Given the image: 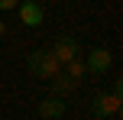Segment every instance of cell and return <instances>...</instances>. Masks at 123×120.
<instances>
[{
	"mask_svg": "<svg viewBox=\"0 0 123 120\" xmlns=\"http://www.w3.org/2000/svg\"><path fill=\"white\" fill-rule=\"evenodd\" d=\"M91 114L97 117V120H110V117H117L120 114V94H104V91H100V94H94L91 97Z\"/></svg>",
	"mask_w": 123,
	"mask_h": 120,
	"instance_id": "7a4b0ae2",
	"label": "cell"
},
{
	"mask_svg": "<svg viewBox=\"0 0 123 120\" xmlns=\"http://www.w3.org/2000/svg\"><path fill=\"white\" fill-rule=\"evenodd\" d=\"M74 88H78V84H74L68 75H62V71H58L55 78H52V97H68Z\"/></svg>",
	"mask_w": 123,
	"mask_h": 120,
	"instance_id": "52a82bcc",
	"label": "cell"
},
{
	"mask_svg": "<svg viewBox=\"0 0 123 120\" xmlns=\"http://www.w3.org/2000/svg\"><path fill=\"white\" fill-rule=\"evenodd\" d=\"M23 3H39V0H23Z\"/></svg>",
	"mask_w": 123,
	"mask_h": 120,
	"instance_id": "8fae6325",
	"label": "cell"
},
{
	"mask_svg": "<svg viewBox=\"0 0 123 120\" xmlns=\"http://www.w3.org/2000/svg\"><path fill=\"white\" fill-rule=\"evenodd\" d=\"M62 75H68L74 84H78L81 78L87 75V68H84V62H81V58H74V62H68V65H65V71H62Z\"/></svg>",
	"mask_w": 123,
	"mask_h": 120,
	"instance_id": "ba28073f",
	"label": "cell"
},
{
	"mask_svg": "<svg viewBox=\"0 0 123 120\" xmlns=\"http://www.w3.org/2000/svg\"><path fill=\"white\" fill-rule=\"evenodd\" d=\"M110 65H113V58H110V52L107 49H91V55H87V62H84V68H87V75H104V71H110Z\"/></svg>",
	"mask_w": 123,
	"mask_h": 120,
	"instance_id": "277c9868",
	"label": "cell"
},
{
	"mask_svg": "<svg viewBox=\"0 0 123 120\" xmlns=\"http://www.w3.org/2000/svg\"><path fill=\"white\" fill-rule=\"evenodd\" d=\"M49 55L55 58L58 65H68V62H74V58H78V39H74V36H58L55 42H52Z\"/></svg>",
	"mask_w": 123,
	"mask_h": 120,
	"instance_id": "3957f363",
	"label": "cell"
},
{
	"mask_svg": "<svg viewBox=\"0 0 123 120\" xmlns=\"http://www.w3.org/2000/svg\"><path fill=\"white\" fill-rule=\"evenodd\" d=\"M0 36H6V23H3V19H0Z\"/></svg>",
	"mask_w": 123,
	"mask_h": 120,
	"instance_id": "30bf717a",
	"label": "cell"
},
{
	"mask_svg": "<svg viewBox=\"0 0 123 120\" xmlns=\"http://www.w3.org/2000/svg\"><path fill=\"white\" fill-rule=\"evenodd\" d=\"M16 13H19V23L29 26V29L42 26V19H45V13H42V6H39V3H19Z\"/></svg>",
	"mask_w": 123,
	"mask_h": 120,
	"instance_id": "5b68a950",
	"label": "cell"
},
{
	"mask_svg": "<svg viewBox=\"0 0 123 120\" xmlns=\"http://www.w3.org/2000/svg\"><path fill=\"white\" fill-rule=\"evenodd\" d=\"M19 0H0V10H16Z\"/></svg>",
	"mask_w": 123,
	"mask_h": 120,
	"instance_id": "9c48e42d",
	"label": "cell"
},
{
	"mask_svg": "<svg viewBox=\"0 0 123 120\" xmlns=\"http://www.w3.org/2000/svg\"><path fill=\"white\" fill-rule=\"evenodd\" d=\"M39 117L42 120H62L65 117V101L62 97H42L39 101Z\"/></svg>",
	"mask_w": 123,
	"mask_h": 120,
	"instance_id": "8992f818",
	"label": "cell"
},
{
	"mask_svg": "<svg viewBox=\"0 0 123 120\" xmlns=\"http://www.w3.org/2000/svg\"><path fill=\"white\" fill-rule=\"evenodd\" d=\"M26 68H29L36 78H45V81H52V78L58 75V62L49 55V49H39V52H32V55L26 58Z\"/></svg>",
	"mask_w": 123,
	"mask_h": 120,
	"instance_id": "6da1fadb",
	"label": "cell"
}]
</instances>
